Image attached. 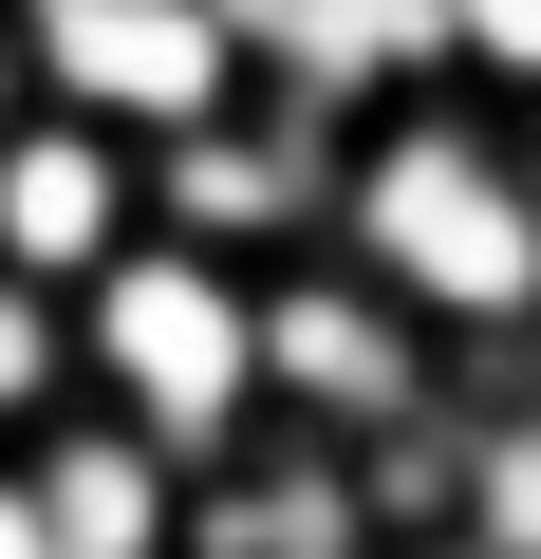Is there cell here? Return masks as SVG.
Instances as JSON below:
<instances>
[{
    "mask_svg": "<svg viewBox=\"0 0 541 559\" xmlns=\"http://www.w3.org/2000/svg\"><path fill=\"white\" fill-rule=\"evenodd\" d=\"M224 38H243V94H281L318 131L448 94V0H224Z\"/></svg>",
    "mask_w": 541,
    "mask_h": 559,
    "instance_id": "52a82bcc",
    "label": "cell"
},
{
    "mask_svg": "<svg viewBox=\"0 0 541 559\" xmlns=\"http://www.w3.org/2000/svg\"><path fill=\"white\" fill-rule=\"evenodd\" d=\"M0 112H20V38H0Z\"/></svg>",
    "mask_w": 541,
    "mask_h": 559,
    "instance_id": "7c38bea8",
    "label": "cell"
},
{
    "mask_svg": "<svg viewBox=\"0 0 541 559\" xmlns=\"http://www.w3.org/2000/svg\"><path fill=\"white\" fill-rule=\"evenodd\" d=\"M318 205H337V131L281 112V94H224L205 131L150 150V224L205 242V261H281V242H318Z\"/></svg>",
    "mask_w": 541,
    "mask_h": 559,
    "instance_id": "5b68a950",
    "label": "cell"
},
{
    "mask_svg": "<svg viewBox=\"0 0 541 559\" xmlns=\"http://www.w3.org/2000/svg\"><path fill=\"white\" fill-rule=\"evenodd\" d=\"M448 94L541 112V0H448Z\"/></svg>",
    "mask_w": 541,
    "mask_h": 559,
    "instance_id": "30bf717a",
    "label": "cell"
},
{
    "mask_svg": "<svg viewBox=\"0 0 541 559\" xmlns=\"http://www.w3.org/2000/svg\"><path fill=\"white\" fill-rule=\"evenodd\" d=\"M0 38H20V94L168 150L243 94V38H224V0H0Z\"/></svg>",
    "mask_w": 541,
    "mask_h": 559,
    "instance_id": "277c9868",
    "label": "cell"
},
{
    "mask_svg": "<svg viewBox=\"0 0 541 559\" xmlns=\"http://www.w3.org/2000/svg\"><path fill=\"white\" fill-rule=\"evenodd\" d=\"M57 411H75V299L0 280V466H20V448H38Z\"/></svg>",
    "mask_w": 541,
    "mask_h": 559,
    "instance_id": "9c48e42d",
    "label": "cell"
},
{
    "mask_svg": "<svg viewBox=\"0 0 541 559\" xmlns=\"http://www.w3.org/2000/svg\"><path fill=\"white\" fill-rule=\"evenodd\" d=\"M318 242L374 261L448 355H522V336H541V150H522V112H485V94H392V112H355Z\"/></svg>",
    "mask_w": 541,
    "mask_h": 559,
    "instance_id": "6da1fadb",
    "label": "cell"
},
{
    "mask_svg": "<svg viewBox=\"0 0 541 559\" xmlns=\"http://www.w3.org/2000/svg\"><path fill=\"white\" fill-rule=\"evenodd\" d=\"M20 485H38L57 559H187V448H150V429L94 411V392L20 448Z\"/></svg>",
    "mask_w": 541,
    "mask_h": 559,
    "instance_id": "ba28073f",
    "label": "cell"
},
{
    "mask_svg": "<svg viewBox=\"0 0 541 559\" xmlns=\"http://www.w3.org/2000/svg\"><path fill=\"white\" fill-rule=\"evenodd\" d=\"M0 559H57V522H38V485L0 466Z\"/></svg>",
    "mask_w": 541,
    "mask_h": 559,
    "instance_id": "8fae6325",
    "label": "cell"
},
{
    "mask_svg": "<svg viewBox=\"0 0 541 559\" xmlns=\"http://www.w3.org/2000/svg\"><path fill=\"white\" fill-rule=\"evenodd\" d=\"M131 224H150V150H131V131H94V112H57V94L0 112V280L75 299Z\"/></svg>",
    "mask_w": 541,
    "mask_h": 559,
    "instance_id": "8992f818",
    "label": "cell"
},
{
    "mask_svg": "<svg viewBox=\"0 0 541 559\" xmlns=\"http://www.w3.org/2000/svg\"><path fill=\"white\" fill-rule=\"evenodd\" d=\"M448 411V336L392 299L374 261L281 242L261 261V429H318V448H392Z\"/></svg>",
    "mask_w": 541,
    "mask_h": 559,
    "instance_id": "3957f363",
    "label": "cell"
},
{
    "mask_svg": "<svg viewBox=\"0 0 541 559\" xmlns=\"http://www.w3.org/2000/svg\"><path fill=\"white\" fill-rule=\"evenodd\" d=\"M75 392L131 411L150 448H243L261 429V261H205L168 224H131L94 280H75Z\"/></svg>",
    "mask_w": 541,
    "mask_h": 559,
    "instance_id": "7a4b0ae2",
    "label": "cell"
}]
</instances>
